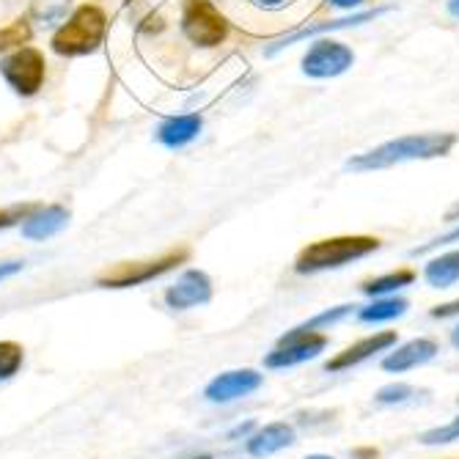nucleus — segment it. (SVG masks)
Returning <instances> with one entry per match:
<instances>
[{"label":"nucleus","mask_w":459,"mask_h":459,"mask_svg":"<svg viewBox=\"0 0 459 459\" xmlns=\"http://www.w3.org/2000/svg\"><path fill=\"white\" fill-rule=\"evenodd\" d=\"M456 143V135L451 133H427V135H404L396 141H388L377 149L366 154H358L347 162L350 171H380L391 169L399 162L410 160H432V157H446Z\"/></svg>","instance_id":"obj_1"},{"label":"nucleus","mask_w":459,"mask_h":459,"mask_svg":"<svg viewBox=\"0 0 459 459\" xmlns=\"http://www.w3.org/2000/svg\"><path fill=\"white\" fill-rule=\"evenodd\" d=\"M374 250H380V239L377 237H327L319 242H311L308 247L300 250V256L295 262V270L300 275H314V273H325V270H339L350 262L366 259Z\"/></svg>","instance_id":"obj_2"},{"label":"nucleus","mask_w":459,"mask_h":459,"mask_svg":"<svg viewBox=\"0 0 459 459\" xmlns=\"http://www.w3.org/2000/svg\"><path fill=\"white\" fill-rule=\"evenodd\" d=\"M108 30V17L100 6L86 4L80 6L53 36V50L58 56L74 58V56H89L94 53Z\"/></svg>","instance_id":"obj_3"},{"label":"nucleus","mask_w":459,"mask_h":459,"mask_svg":"<svg viewBox=\"0 0 459 459\" xmlns=\"http://www.w3.org/2000/svg\"><path fill=\"white\" fill-rule=\"evenodd\" d=\"M187 259V250L179 247V250H169V254H162L157 259H146V262H121V264H113L108 267L97 283L102 289H130V286H141V283H149L165 273H171L177 264H182Z\"/></svg>","instance_id":"obj_4"},{"label":"nucleus","mask_w":459,"mask_h":459,"mask_svg":"<svg viewBox=\"0 0 459 459\" xmlns=\"http://www.w3.org/2000/svg\"><path fill=\"white\" fill-rule=\"evenodd\" d=\"M182 30L198 48H218L229 36V22L212 0H185Z\"/></svg>","instance_id":"obj_5"},{"label":"nucleus","mask_w":459,"mask_h":459,"mask_svg":"<svg viewBox=\"0 0 459 459\" xmlns=\"http://www.w3.org/2000/svg\"><path fill=\"white\" fill-rule=\"evenodd\" d=\"M0 72L20 97H33L45 82V56L36 48H20L17 53L0 61Z\"/></svg>","instance_id":"obj_6"},{"label":"nucleus","mask_w":459,"mask_h":459,"mask_svg":"<svg viewBox=\"0 0 459 459\" xmlns=\"http://www.w3.org/2000/svg\"><path fill=\"white\" fill-rule=\"evenodd\" d=\"M327 347V336L325 333H311V330H300L295 327L291 333L275 344V350L264 358L267 368H289V366H298L306 360H314L319 352H325Z\"/></svg>","instance_id":"obj_7"},{"label":"nucleus","mask_w":459,"mask_h":459,"mask_svg":"<svg viewBox=\"0 0 459 459\" xmlns=\"http://www.w3.org/2000/svg\"><path fill=\"white\" fill-rule=\"evenodd\" d=\"M355 64V53L336 39H319L303 58V72L308 77H339Z\"/></svg>","instance_id":"obj_8"},{"label":"nucleus","mask_w":459,"mask_h":459,"mask_svg":"<svg viewBox=\"0 0 459 459\" xmlns=\"http://www.w3.org/2000/svg\"><path fill=\"white\" fill-rule=\"evenodd\" d=\"M264 383V377L254 368H234V371H223L218 377L206 385L204 396L215 402V404H226V402H234V399H242V396H250L254 391H259Z\"/></svg>","instance_id":"obj_9"},{"label":"nucleus","mask_w":459,"mask_h":459,"mask_svg":"<svg viewBox=\"0 0 459 459\" xmlns=\"http://www.w3.org/2000/svg\"><path fill=\"white\" fill-rule=\"evenodd\" d=\"M212 300V281L201 270H187L177 278L174 286L165 291V303L174 311H187L195 306H204Z\"/></svg>","instance_id":"obj_10"},{"label":"nucleus","mask_w":459,"mask_h":459,"mask_svg":"<svg viewBox=\"0 0 459 459\" xmlns=\"http://www.w3.org/2000/svg\"><path fill=\"white\" fill-rule=\"evenodd\" d=\"M396 344V333L394 330H385V333H374V336H368V339H360V342H355V344H350L344 352H339L336 358H330L327 363H325V371H347V368H352V366H360L363 360H368V358H374L377 352H385V350H391Z\"/></svg>","instance_id":"obj_11"},{"label":"nucleus","mask_w":459,"mask_h":459,"mask_svg":"<svg viewBox=\"0 0 459 459\" xmlns=\"http://www.w3.org/2000/svg\"><path fill=\"white\" fill-rule=\"evenodd\" d=\"M437 355V344L432 339H412L396 350H391V355L383 360V368L391 374H402L410 368H419L424 363H429Z\"/></svg>","instance_id":"obj_12"},{"label":"nucleus","mask_w":459,"mask_h":459,"mask_svg":"<svg viewBox=\"0 0 459 459\" xmlns=\"http://www.w3.org/2000/svg\"><path fill=\"white\" fill-rule=\"evenodd\" d=\"M291 443H295V429H291L286 421H275V424H267L264 429H259L256 435L247 437V454L254 459H264L270 454L289 448Z\"/></svg>","instance_id":"obj_13"},{"label":"nucleus","mask_w":459,"mask_h":459,"mask_svg":"<svg viewBox=\"0 0 459 459\" xmlns=\"http://www.w3.org/2000/svg\"><path fill=\"white\" fill-rule=\"evenodd\" d=\"M385 12H388V6H383V9H374V12H360V14H352V17H344V20H330V22H316V25H308V28H303V30H298V33H291V36H286V39L275 41V45L267 50V56H275L278 50H283V48H289V45H298V41H303V39H308V36H316V33H325V30H339V28H350V25L368 22V20H374V17L385 14Z\"/></svg>","instance_id":"obj_14"},{"label":"nucleus","mask_w":459,"mask_h":459,"mask_svg":"<svg viewBox=\"0 0 459 459\" xmlns=\"http://www.w3.org/2000/svg\"><path fill=\"white\" fill-rule=\"evenodd\" d=\"M66 223H69V212L64 206H48V210L30 215L22 223V237L25 239H48V237L58 234Z\"/></svg>","instance_id":"obj_15"},{"label":"nucleus","mask_w":459,"mask_h":459,"mask_svg":"<svg viewBox=\"0 0 459 459\" xmlns=\"http://www.w3.org/2000/svg\"><path fill=\"white\" fill-rule=\"evenodd\" d=\"M198 133H201V116H177L162 124L157 130V138L169 149H179L193 138H198Z\"/></svg>","instance_id":"obj_16"},{"label":"nucleus","mask_w":459,"mask_h":459,"mask_svg":"<svg viewBox=\"0 0 459 459\" xmlns=\"http://www.w3.org/2000/svg\"><path fill=\"white\" fill-rule=\"evenodd\" d=\"M424 278L435 289H448L459 281V250H448V254L432 259L424 270Z\"/></svg>","instance_id":"obj_17"},{"label":"nucleus","mask_w":459,"mask_h":459,"mask_svg":"<svg viewBox=\"0 0 459 459\" xmlns=\"http://www.w3.org/2000/svg\"><path fill=\"white\" fill-rule=\"evenodd\" d=\"M404 311H407V300H402V298H374V303H368L358 311V319L377 325V322H391V319L402 316Z\"/></svg>","instance_id":"obj_18"},{"label":"nucleus","mask_w":459,"mask_h":459,"mask_svg":"<svg viewBox=\"0 0 459 459\" xmlns=\"http://www.w3.org/2000/svg\"><path fill=\"white\" fill-rule=\"evenodd\" d=\"M412 281H415L412 270H396V273L366 281L360 289H363V295H368V298H385V295H391V291H399V289L410 286Z\"/></svg>","instance_id":"obj_19"},{"label":"nucleus","mask_w":459,"mask_h":459,"mask_svg":"<svg viewBox=\"0 0 459 459\" xmlns=\"http://www.w3.org/2000/svg\"><path fill=\"white\" fill-rule=\"evenodd\" d=\"M69 6H72V0H33L30 14L41 25H56L66 17Z\"/></svg>","instance_id":"obj_20"},{"label":"nucleus","mask_w":459,"mask_h":459,"mask_svg":"<svg viewBox=\"0 0 459 459\" xmlns=\"http://www.w3.org/2000/svg\"><path fill=\"white\" fill-rule=\"evenodd\" d=\"M25 360V350L17 342H0V383L12 380L14 374L22 368Z\"/></svg>","instance_id":"obj_21"},{"label":"nucleus","mask_w":459,"mask_h":459,"mask_svg":"<svg viewBox=\"0 0 459 459\" xmlns=\"http://www.w3.org/2000/svg\"><path fill=\"white\" fill-rule=\"evenodd\" d=\"M30 36H33V30H30L28 20H22V17H20V20H14L12 25L0 28V53L25 48L28 41H30Z\"/></svg>","instance_id":"obj_22"},{"label":"nucleus","mask_w":459,"mask_h":459,"mask_svg":"<svg viewBox=\"0 0 459 459\" xmlns=\"http://www.w3.org/2000/svg\"><path fill=\"white\" fill-rule=\"evenodd\" d=\"M352 308L355 306H336V308H327V311H322V314H316L314 319H308V322H303V325H298L300 330H311V333H319L322 327H330V325H336V322H342L347 314H352Z\"/></svg>","instance_id":"obj_23"},{"label":"nucleus","mask_w":459,"mask_h":459,"mask_svg":"<svg viewBox=\"0 0 459 459\" xmlns=\"http://www.w3.org/2000/svg\"><path fill=\"white\" fill-rule=\"evenodd\" d=\"M419 440L424 446H446V443L459 440V415H456V419H451L448 424H443V427H435V429L424 432Z\"/></svg>","instance_id":"obj_24"},{"label":"nucleus","mask_w":459,"mask_h":459,"mask_svg":"<svg viewBox=\"0 0 459 459\" xmlns=\"http://www.w3.org/2000/svg\"><path fill=\"white\" fill-rule=\"evenodd\" d=\"M415 394V388L412 385H404V383H394V385H385V388H380L377 394H374V402L377 404H404L410 396Z\"/></svg>","instance_id":"obj_25"},{"label":"nucleus","mask_w":459,"mask_h":459,"mask_svg":"<svg viewBox=\"0 0 459 459\" xmlns=\"http://www.w3.org/2000/svg\"><path fill=\"white\" fill-rule=\"evenodd\" d=\"M451 242H459V229H454V231H448V234H443V237H435L432 242H427V245H421V247H412V250H410V256H424V254H429V250L443 247V245H451Z\"/></svg>","instance_id":"obj_26"},{"label":"nucleus","mask_w":459,"mask_h":459,"mask_svg":"<svg viewBox=\"0 0 459 459\" xmlns=\"http://www.w3.org/2000/svg\"><path fill=\"white\" fill-rule=\"evenodd\" d=\"M429 314H432V319H448V316H456V314H459V300H451V303L435 306Z\"/></svg>","instance_id":"obj_27"},{"label":"nucleus","mask_w":459,"mask_h":459,"mask_svg":"<svg viewBox=\"0 0 459 459\" xmlns=\"http://www.w3.org/2000/svg\"><path fill=\"white\" fill-rule=\"evenodd\" d=\"M22 270V262H0V281H6Z\"/></svg>","instance_id":"obj_28"},{"label":"nucleus","mask_w":459,"mask_h":459,"mask_svg":"<svg viewBox=\"0 0 459 459\" xmlns=\"http://www.w3.org/2000/svg\"><path fill=\"white\" fill-rule=\"evenodd\" d=\"M20 212H9V210H0V229H9L17 221Z\"/></svg>","instance_id":"obj_29"},{"label":"nucleus","mask_w":459,"mask_h":459,"mask_svg":"<svg viewBox=\"0 0 459 459\" xmlns=\"http://www.w3.org/2000/svg\"><path fill=\"white\" fill-rule=\"evenodd\" d=\"M380 454L374 451V448H355L352 451V459H377Z\"/></svg>","instance_id":"obj_30"},{"label":"nucleus","mask_w":459,"mask_h":459,"mask_svg":"<svg viewBox=\"0 0 459 459\" xmlns=\"http://www.w3.org/2000/svg\"><path fill=\"white\" fill-rule=\"evenodd\" d=\"M333 6H339V9H355V6H360L363 0H330Z\"/></svg>","instance_id":"obj_31"},{"label":"nucleus","mask_w":459,"mask_h":459,"mask_svg":"<svg viewBox=\"0 0 459 459\" xmlns=\"http://www.w3.org/2000/svg\"><path fill=\"white\" fill-rule=\"evenodd\" d=\"M451 221H459V204H454L451 210L446 212V223H451Z\"/></svg>","instance_id":"obj_32"},{"label":"nucleus","mask_w":459,"mask_h":459,"mask_svg":"<svg viewBox=\"0 0 459 459\" xmlns=\"http://www.w3.org/2000/svg\"><path fill=\"white\" fill-rule=\"evenodd\" d=\"M256 4H262V6H267V9H278V6L286 4V0H256Z\"/></svg>","instance_id":"obj_33"},{"label":"nucleus","mask_w":459,"mask_h":459,"mask_svg":"<svg viewBox=\"0 0 459 459\" xmlns=\"http://www.w3.org/2000/svg\"><path fill=\"white\" fill-rule=\"evenodd\" d=\"M448 14L459 20V0H448Z\"/></svg>","instance_id":"obj_34"},{"label":"nucleus","mask_w":459,"mask_h":459,"mask_svg":"<svg viewBox=\"0 0 459 459\" xmlns=\"http://www.w3.org/2000/svg\"><path fill=\"white\" fill-rule=\"evenodd\" d=\"M250 427H254V424H242V427H237V429H234V432H231L229 437H237V435H245V432H247Z\"/></svg>","instance_id":"obj_35"},{"label":"nucleus","mask_w":459,"mask_h":459,"mask_svg":"<svg viewBox=\"0 0 459 459\" xmlns=\"http://www.w3.org/2000/svg\"><path fill=\"white\" fill-rule=\"evenodd\" d=\"M451 342H454V347L459 350V325L454 327V333H451Z\"/></svg>","instance_id":"obj_36"},{"label":"nucleus","mask_w":459,"mask_h":459,"mask_svg":"<svg viewBox=\"0 0 459 459\" xmlns=\"http://www.w3.org/2000/svg\"><path fill=\"white\" fill-rule=\"evenodd\" d=\"M306 459H333V456H327V454H311V456H306Z\"/></svg>","instance_id":"obj_37"},{"label":"nucleus","mask_w":459,"mask_h":459,"mask_svg":"<svg viewBox=\"0 0 459 459\" xmlns=\"http://www.w3.org/2000/svg\"><path fill=\"white\" fill-rule=\"evenodd\" d=\"M193 459H212L210 454H201V456H193Z\"/></svg>","instance_id":"obj_38"}]
</instances>
